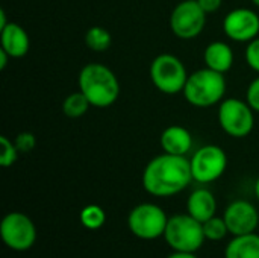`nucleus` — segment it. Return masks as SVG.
Segmentation results:
<instances>
[{"label": "nucleus", "mask_w": 259, "mask_h": 258, "mask_svg": "<svg viewBox=\"0 0 259 258\" xmlns=\"http://www.w3.org/2000/svg\"><path fill=\"white\" fill-rule=\"evenodd\" d=\"M203 61L205 67L225 75L234 65V50L225 41H212L205 47Z\"/></svg>", "instance_id": "2eb2a0df"}, {"label": "nucleus", "mask_w": 259, "mask_h": 258, "mask_svg": "<svg viewBox=\"0 0 259 258\" xmlns=\"http://www.w3.org/2000/svg\"><path fill=\"white\" fill-rule=\"evenodd\" d=\"M85 46L97 53L108 50L112 44V35L108 29L102 26H93L85 32Z\"/></svg>", "instance_id": "a211bd4d"}, {"label": "nucleus", "mask_w": 259, "mask_h": 258, "mask_svg": "<svg viewBox=\"0 0 259 258\" xmlns=\"http://www.w3.org/2000/svg\"><path fill=\"white\" fill-rule=\"evenodd\" d=\"M79 91L85 94L91 106L108 108L120 97V82L117 75L100 62H90L82 67L77 78Z\"/></svg>", "instance_id": "f03ea898"}, {"label": "nucleus", "mask_w": 259, "mask_h": 258, "mask_svg": "<svg viewBox=\"0 0 259 258\" xmlns=\"http://www.w3.org/2000/svg\"><path fill=\"white\" fill-rule=\"evenodd\" d=\"M9 59H12V58H11L3 49H0V70H5V68H6Z\"/></svg>", "instance_id": "bb28decb"}, {"label": "nucleus", "mask_w": 259, "mask_h": 258, "mask_svg": "<svg viewBox=\"0 0 259 258\" xmlns=\"http://www.w3.org/2000/svg\"><path fill=\"white\" fill-rule=\"evenodd\" d=\"M206 15L197 0H182L170 14V29L179 40H194L203 32Z\"/></svg>", "instance_id": "1a4fd4ad"}, {"label": "nucleus", "mask_w": 259, "mask_h": 258, "mask_svg": "<svg viewBox=\"0 0 259 258\" xmlns=\"http://www.w3.org/2000/svg\"><path fill=\"white\" fill-rule=\"evenodd\" d=\"M3 243L12 251H27L36 242V228L29 216L20 211L8 213L0 224Z\"/></svg>", "instance_id": "9d476101"}, {"label": "nucleus", "mask_w": 259, "mask_h": 258, "mask_svg": "<svg viewBox=\"0 0 259 258\" xmlns=\"http://www.w3.org/2000/svg\"><path fill=\"white\" fill-rule=\"evenodd\" d=\"M185 100L196 108H209L220 103L226 94V79L223 73L208 67L188 75L182 91Z\"/></svg>", "instance_id": "7ed1b4c3"}, {"label": "nucleus", "mask_w": 259, "mask_h": 258, "mask_svg": "<svg viewBox=\"0 0 259 258\" xmlns=\"http://www.w3.org/2000/svg\"><path fill=\"white\" fill-rule=\"evenodd\" d=\"M14 143H15L20 154H27V152H32L33 148L36 146V137L32 132L24 131V132H20L14 138Z\"/></svg>", "instance_id": "5701e85b"}, {"label": "nucleus", "mask_w": 259, "mask_h": 258, "mask_svg": "<svg viewBox=\"0 0 259 258\" xmlns=\"http://www.w3.org/2000/svg\"><path fill=\"white\" fill-rule=\"evenodd\" d=\"M167 258H197L194 252H179V251H175L173 254H170Z\"/></svg>", "instance_id": "cd10ccee"}, {"label": "nucleus", "mask_w": 259, "mask_h": 258, "mask_svg": "<svg viewBox=\"0 0 259 258\" xmlns=\"http://www.w3.org/2000/svg\"><path fill=\"white\" fill-rule=\"evenodd\" d=\"M225 258H259V236L256 233L234 236L228 243Z\"/></svg>", "instance_id": "f3484780"}, {"label": "nucleus", "mask_w": 259, "mask_h": 258, "mask_svg": "<svg viewBox=\"0 0 259 258\" xmlns=\"http://www.w3.org/2000/svg\"><path fill=\"white\" fill-rule=\"evenodd\" d=\"M244 56H246L247 65H249L253 71L259 73V36H256L255 40H252L250 43H247Z\"/></svg>", "instance_id": "b1692460"}, {"label": "nucleus", "mask_w": 259, "mask_h": 258, "mask_svg": "<svg viewBox=\"0 0 259 258\" xmlns=\"http://www.w3.org/2000/svg\"><path fill=\"white\" fill-rule=\"evenodd\" d=\"M168 217L165 211L156 204H140L134 207L127 216V227L131 233L141 240H155L164 236Z\"/></svg>", "instance_id": "0eeeda50"}, {"label": "nucleus", "mask_w": 259, "mask_h": 258, "mask_svg": "<svg viewBox=\"0 0 259 258\" xmlns=\"http://www.w3.org/2000/svg\"><path fill=\"white\" fill-rule=\"evenodd\" d=\"M252 3H253L255 6H258L259 8V0H252Z\"/></svg>", "instance_id": "7c9ffc66"}, {"label": "nucleus", "mask_w": 259, "mask_h": 258, "mask_svg": "<svg viewBox=\"0 0 259 258\" xmlns=\"http://www.w3.org/2000/svg\"><path fill=\"white\" fill-rule=\"evenodd\" d=\"M159 143L165 154L187 157V154H190L193 149L194 140L187 128L181 125H171L162 131Z\"/></svg>", "instance_id": "4468645a"}, {"label": "nucleus", "mask_w": 259, "mask_h": 258, "mask_svg": "<svg viewBox=\"0 0 259 258\" xmlns=\"http://www.w3.org/2000/svg\"><path fill=\"white\" fill-rule=\"evenodd\" d=\"M219 123L225 134L232 138H246L255 128V111L238 97L223 99L219 103Z\"/></svg>", "instance_id": "423d86ee"}, {"label": "nucleus", "mask_w": 259, "mask_h": 258, "mask_svg": "<svg viewBox=\"0 0 259 258\" xmlns=\"http://www.w3.org/2000/svg\"><path fill=\"white\" fill-rule=\"evenodd\" d=\"M80 222L88 230H99L106 222V214L102 207L99 205H87L80 211Z\"/></svg>", "instance_id": "aec40b11"}, {"label": "nucleus", "mask_w": 259, "mask_h": 258, "mask_svg": "<svg viewBox=\"0 0 259 258\" xmlns=\"http://www.w3.org/2000/svg\"><path fill=\"white\" fill-rule=\"evenodd\" d=\"M164 239L173 251L179 252H196L206 240L203 224L188 213L168 217Z\"/></svg>", "instance_id": "20e7f679"}, {"label": "nucleus", "mask_w": 259, "mask_h": 258, "mask_svg": "<svg viewBox=\"0 0 259 258\" xmlns=\"http://www.w3.org/2000/svg\"><path fill=\"white\" fill-rule=\"evenodd\" d=\"M223 219L228 225L229 234L232 236H244L255 233L259 224L256 207L246 199H237L231 202L225 210Z\"/></svg>", "instance_id": "f8f14e48"}, {"label": "nucleus", "mask_w": 259, "mask_h": 258, "mask_svg": "<svg viewBox=\"0 0 259 258\" xmlns=\"http://www.w3.org/2000/svg\"><path fill=\"white\" fill-rule=\"evenodd\" d=\"M18 154L20 152H18L14 140L8 138L6 135H0V166L11 167L12 164H15Z\"/></svg>", "instance_id": "4be33fe9"}, {"label": "nucleus", "mask_w": 259, "mask_h": 258, "mask_svg": "<svg viewBox=\"0 0 259 258\" xmlns=\"http://www.w3.org/2000/svg\"><path fill=\"white\" fill-rule=\"evenodd\" d=\"M90 106H91V103L88 102V99L85 97V94L82 91L68 94L62 102V111L70 119H77V117L85 116L88 113Z\"/></svg>", "instance_id": "6ab92c4d"}, {"label": "nucleus", "mask_w": 259, "mask_h": 258, "mask_svg": "<svg viewBox=\"0 0 259 258\" xmlns=\"http://www.w3.org/2000/svg\"><path fill=\"white\" fill-rule=\"evenodd\" d=\"M193 179L187 157L161 154L152 158L143 170L144 190L156 198H170L185 190Z\"/></svg>", "instance_id": "f257e3e1"}, {"label": "nucleus", "mask_w": 259, "mask_h": 258, "mask_svg": "<svg viewBox=\"0 0 259 258\" xmlns=\"http://www.w3.org/2000/svg\"><path fill=\"white\" fill-rule=\"evenodd\" d=\"M203 233H205L206 240L219 242V240H223L229 234V230H228V225L223 217L214 216L209 220L203 222Z\"/></svg>", "instance_id": "412c9836"}, {"label": "nucleus", "mask_w": 259, "mask_h": 258, "mask_svg": "<svg viewBox=\"0 0 259 258\" xmlns=\"http://www.w3.org/2000/svg\"><path fill=\"white\" fill-rule=\"evenodd\" d=\"M225 35L235 43H250L259 36V15L250 8H235L223 18Z\"/></svg>", "instance_id": "9b49d317"}, {"label": "nucleus", "mask_w": 259, "mask_h": 258, "mask_svg": "<svg viewBox=\"0 0 259 258\" xmlns=\"http://www.w3.org/2000/svg\"><path fill=\"white\" fill-rule=\"evenodd\" d=\"M187 211L199 222H206L217 213V199L206 189L194 190L187 201Z\"/></svg>", "instance_id": "dca6fc26"}, {"label": "nucleus", "mask_w": 259, "mask_h": 258, "mask_svg": "<svg viewBox=\"0 0 259 258\" xmlns=\"http://www.w3.org/2000/svg\"><path fill=\"white\" fill-rule=\"evenodd\" d=\"M8 23H9V21H8V18H6V12H5L3 9H0V29L5 27Z\"/></svg>", "instance_id": "c85d7f7f"}, {"label": "nucleus", "mask_w": 259, "mask_h": 258, "mask_svg": "<svg viewBox=\"0 0 259 258\" xmlns=\"http://www.w3.org/2000/svg\"><path fill=\"white\" fill-rule=\"evenodd\" d=\"M255 196H256V199L259 201V176L258 179H256V182H255Z\"/></svg>", "instance_id": "c756f323"}, {"label": "nucleus", "mask_w": 259, "mask_h": 258, "mask_svg": "<svg viewBox=\"0 0 259 258\" xmlns=\"http://www.w3.org/2000/svg\"><path fill=\"white\" fill-rule=\"evenodd\" d=\"M197 3L206 14H214L222 8L223 0H197Z\"/></svg>", "instance_id": "a878e982"}, {"label": "nucleus", "mask_w": 259, "mask_h": 258, "mask_svg": "<svg viewBox=\"0 0 259 258\" xmlns=\"http://www.w3.org/2000/svg\"><path fill=\"white\" fill-rule=\"evenodd\" d=\"M150 79L155 88L164 94L182 93L188 79L185 64L171 53L158 55L150 64Z\"/></svg>", "instance_id": "39448f33"}, {"label": "nucleus", "mask_w": 259, "mask_h": 258, "mask_svg": "<svg viewBox=\"0 0 259 258\" xmlns=\"http://www.w3.org/2000/svg\"><path fill=\"white\" fill-rule=\"evenodd\" d=\"M193 179L200 184H211L223 176L228 167V155L217 144L199 148L190 158Z\"/></svg>", "instance_id": "6e6552de"}, {"label": "nucleus", "mask_w": 259, "mask_h": 258, "mask_svg": "<svg viewBox=\"0 0 259 258\" xmlns=\"http://www.w3.org/2000/svg\"><path fill=\"white\" fill-rule=\"evenodd\" d=\"M246 100L255 113H259V76L249 84L246 90Z\"/></svg>", "instance_id": "393cba45"}, {"label": "nucleus", "mask_w": 259, "mask_h": 258, "mask_svg": "<svg viewBox=\"0 0 259 258\" xmlns=\"http://www.w3.org/2000/svg\"><path fill=\"white\" fill-rule=\"evenodd\" d=\"M0 49H3L12 59H18L27 55L30 40L23 26L15 21H9L0 29Z\"/></svg>", "instance_id": "ddd939ff"}]
</instances>
